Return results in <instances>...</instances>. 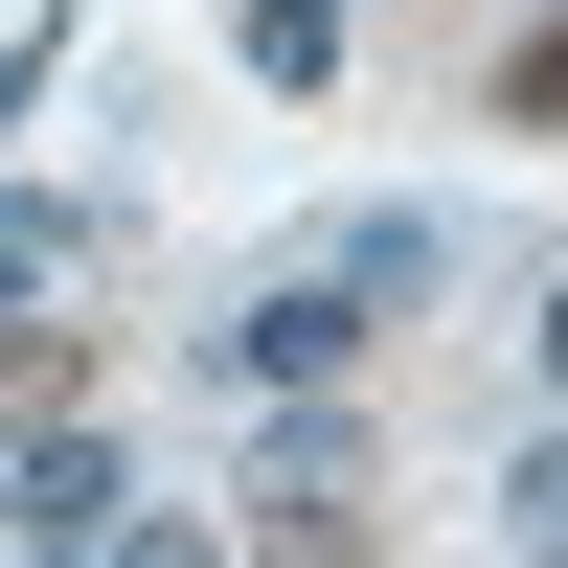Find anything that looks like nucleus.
I'll use <instances>...</instances> for the list:
<instances>
[{
  "label": "nucleus",
  "instance_id": "nucleus-1",
  "mask_svg": "<svg viewBox=\"0 0 568 568\" xmlns=\"http://www.w3.org/2000/svg\"><path fill=\"white\" fill-rule=\"evenodd\" d=\"M227 387H342V364H364V273H273V296H227Z\"/></svg>",
  "mask_w": 568,
  "mask_h": 568
},
{
  "label": "nucleus",
  "instance_id": "nucleus-2",
  "mask_svg": "<svg viewBox=\"0 0 568 568\" xmlns=\"http://www.w3.org/2000/svg\"><path fill=\"white\" fill-rule=\"evenodd\" d=\"M251 500H296V568H342V500H364V433L318 387H251Z\"/></svg>",
  "mask_w": 568,
  "mask_h": 568
},
{
  "label": "nucleus",
  "instance_id": "nucleus-3",
  "mask_svg": "<svg viewBox=\"0 0 568 568\" xmlns=\"http://www.w3.org/2000/svg\"><path fill=\"white\" fill-rule=\"evenodd\" d=\"M114 433H0V524H23V546H91V524H114Z\"/></svg>",
  "mask_w": 568,
  "mask_h": 568
},
{
  "label": "nucleus",
  "instance_id": "nucleus-4",
  "mask_svg": "<svg viewBox=\"0 0 568 568\" xmlns=\"http://www.w3.org/2000/svg\"><path fill=\"white\" fill-rule=\"evenodd\" d=\"M45 296H91V205H0V342H23Z\"/></svg>",
  "mask_w": 568,
  "mask_h": 568
},
{
  "label": "nucleus",
  "instance_id": "nucleus-5",
  "mask_svg": "<svg viewBox=\"0 0 568 568\" xmlns=\"http://www.w3.org/2000/svg\"><path fill=\"white\" fill-rule=\"evenodd\" d=\"M251 69H273V91H318V69H342V0H251Z\"/></svg>",
  "mask_w": 568,
  "mask_h": 568
},
{
  "label": "nucleus",
  "instance_id": "nucleus-6",
  "mask_svg": "<svg viewBox=\"0 0 568 568\" xmlns=\"http://www.w3.org/2000/svg\"><path fill=\"white\" fill-rule=\"evenodd\" d=\"M500 114H524V136H568V23H524V45H500Z\"/></svg>",
  "mask_w": 568,
  "mask_h": 568
},
{
  "label": "nucleus",
  "instance_id": "nucleus-7",
  "mask_svg": "<svg viewBox=\"0 0 568 568\" xmlns=\"http://www.w3.org/2000/svg\"><path fill=\"white\" fill-rule=\"evenodd\" d=\"M500 524H524V546H568V433H524V478H500Z\"/></svg>",
  "mask_w": 568,
  "mask_h": 568
},
{
  "label": "nucleus",
  "instance_id": "nucleus-8",
  "mask_svg": "<svg viewBox=\"0 0 568 568\" xmlns=\"http://www.w3.org/2000/svg\"><path fill=\"white\" fill-rule=\"evenodd\" d=\"M91 568H227L205 524H136V500H114V524H91Z\"/></svg>",
  "mask_w": 568,
  "mask_h": 568
},
{
  "label": "nucleus",
  "instance_id": "nucleus-9",
  "mask_svg": "<svg viewBox=\"0 0 568 568\" xmlns=\"http://www.w3.org/2000/svg\"><path fill=\"white\" fill-rule=\"evenodd\" d=\"M23 91H45V45H0V114H23Z\"/></svg>",
  "mask_w": 568,
  "mask_h": 568
},
{
  "label": "nucleus",
  "instance_id": "nucleus-10",
  "mask_svg": "<svg viewBox=\"0 0 568 568\" xmlns=\"http://www.w3.org/2000/svg\"><path fill=\"white\" fill-rule=\"evenodd\" d=\"M546 387H568V273H546Z\"/></svg>",
  "mask_w": 568,
  "mask_h": 568
},
{
  "label": "nucleus",
  "instance_id": "nucleus-11",
  "mask_svg": "<svg viewBox=\"0 0 568 568\" xmlns=\"http://www.w3.org/2000/svg\"><path fill=\"white\" fill-rule=\"evenodd\" d=\"M23 568H91V546H23Z\"/></svg>",
  "mask_w": 568,
  "mask_h": 568
},
{
  "label": "nucleus",
  "instance_id": "nucleus-12",
  "mask_svg": "<svg viewBox=\"0 0 568 568\" xmlns=\"http://www.w3.org/2000/svg\"><path fill=\"white\" fill-rule=\"evenodd\" d=\"M0 433H23V409H0Z\"/></svg>",
  "mask_w": 568,
  "mask_h": 568
},
{
  "label": "nucleus",
  "instance_id": "nucleus-13",
  "mask_svg": "<svg viewBox=\"0 0 568 568\" xmlns=\"http://www.w3.org/2000/svg\"><path fill=\"white\" fill-rule=\"evenodd\" d=\"M546 568H568V546H546Z\"/></svg>",
  "mask_w": 568,
  "mask_h": 568
}]
</instances>
